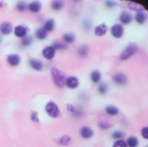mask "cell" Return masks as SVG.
Instances as JSON below:
<instances>
[{"instance_id":"6da1fadb","label":"cell","mask_w":148,"mask_h":147,"mask_svg":"<svg viewBox=\"0 0 148 147\" xmlns=\"http://www.w3.org/2000/svg\"><path fill=\"white\" fill-rule=\"evenodd\" d=\"M50 71H51V76H52L55 85L60 88L64 87L66 78H65V76L63 75V73L60 70H58L57 68H55V67H53Z\"/></svg>"},{"instance_id":"7a4b0ae2","label":"cell","mask_w":148,"mask_h":147,"mask_svg":"<svg viewBox=\"0 0 148 147\" xmlns=\"http://www.w3.org/2000/svg\"><path fill=\"white\" fill-rule=\"evenodd\" d=\"M137 51H138L137 45L134 44H130L127 45V46L123 50V51L121 53V55H120V59H121V60H123V61L127 60V59H129L133 55H134V54L137 52Z\"/></svg>"},{"instance_id":"3957f363","label":"cell","mask_w":148,"mask_h":147,"mask_svg":"<svg viewBox=\"0 0 148 147\" xmlns=\"http://www.w3.org/2000/svg\"><path fill=\"white\" fill-rule=\"evenodd\" d=\"M45 111L47 114L51 118H57L60 115V110L57 105L52 101L49 102L45 106Z\"/></svg>"},{"instance_id":"277c9868","label":"cell","mask_w":148,"mask_h":147,"mask_svg":"<svg viewBox=\"0 0 148 147\" xmlns=\"http://www.w3.org/2000/svg\"><path fill=\"white\" fill-rule=\"evenodd\" d=\"M111 34L115 38H120L124 33V29L121 24H114L111 27Z\"/></svg>"},{"instance_id":"5b68a950","label":"cell","mask_w":148,"mask_h":147,"mask_svg":"<svg viewBox=\"0 0 148 147\" xmlns=\"http://www.w3.org/2000/svg\"><path fill=\"white\" fill-rule=\"evenodd\" d=\"M113 81L119 85H124L127 83V78L125 74L119 72L113 76Z\"/></svg>"},{"instance_id":"8992f818","label":"cell","mask_w":148,"mask_h":147,"mask_svg":"<svg viewBox=\"0 0 148 147\" xmlns=\"http://www.w3.org/2000/svg\"><path fill=\"white\" fill-rule=\"evenodd\" d=\"M43 58L47 60H51L54 58L55 55H56V50L52 47V46H47L42 50V52Z\"/></svg>"},{"instance_id":"52a82bcc","label":"cell","mask_w":148,"mask_h":147,"mask_svg":"<svg viewBox=\"0 0 148 147\" xmlns=\"http://www.w3.org/2000/svg\"><path fill=\"white\" fill-rule=\"evenodd\" d=\"M13 31L12 24L10 22H3L0 24V32L3 35H9Z\"/></svg>"},{"instance_id":"ba28073f","label":"cell","mask_w":148,"mask_h":147,"mask_svg":"<svg viewBox=\"0 0 148 147\" xmlns=\"http://www.w3.org/2000/svg\"><path fill=\"white\" fill-rule=\"evenodd\" d=\"M21 58L18 54H10L7 57V62L10 66H17L20 64Z\"/></svg>"},{"instance_id":"9c48e42d","label":"cell","mask_w":148,"mask_h":147,"mask_svg":"<svg viewBox=\"0 0 148 147\" xmlns=\"http://www.w3.org/2000/svg\"><path fill=\"white\" fill-rule=\"evenodd\" d=\"M27 32H28V29H27V27H25L23 25H17L14 29V33L17 37L23 38V37H25L27 35Z\"/></svg>"},{"instance_id":"30bf717a","label":"cell","mask_w":148,"mask_h":147,"mask_svg":"<svg viewBox=\"0 0 148 147\" xmlns=\"http://www.w3.org/2000/svg\"><path fill=\"white\" fill-rule=\"evenodd\" d=\"M29 64L33 70L37 71H41L43 69V64L38 59H34V58L29 59Z\"/></svg>"},{"instance_id":"8fae6325","label":"cell","mask_w":148,"mask_h":147,"mask_svg":"<svg viewBox=\"0 0 148 147\" xmlns=\"http://www.w3.org/2000/svg\"><path fill=\"white\" fill-rule=\"evenodd\" d=\"M65 85L70 89H75L79 85V80L76 77H69L66 78Z\"/></svg>"},{"instance_id":"7c38bea8","label":"cell","mask_w":148,"mask_h":147,"mask_svg":"<svg viewBox=\"0 0 148 147\" xmlns=\"http://www.w3.org/2000/svg\"><path fill=\"white\" fill-rule=\"evenodd\" d=\"M80 135H81L82 138H83L85 139H88L93 137L94 132H93V130L91 128H89L88 126H83L80 130Z\"/></svg>"},{"instance_id":"4fadbf2b","label":"cell","mask_w":148,"mask_h":147,"mask_svg":"<svg viewBox=\"0 0 148 147\" xmlns=\"http://www.w3.org/2000/svg\"><path fill=\"white\" fill-rule=\"evenodd\" d=\"M107 31H108V26L105 24H99V25H97L95 28V34L97 37H102V36H104L107 33Z\"/></svg>"},{"instance_id":"5bb4252c","label":"cell","mask_w":148,"mask_h":147,"mask_svg":"<svg viewBox=\"0 0 148 147\" xmlns=\"http://www.w3.org/2000/svg\"><path fill=\"white\" fill-rule=\"evenodd\" d=\"M133 20V17H132V15L127 11H124L122 12L121 15H120V21L121 23L124 24H128L132 22Z\"/></svg>"},{"instance_id":"9a60e30c","label":"cell","mask_w":148,"mask_h":147,"mask_svg":"<svg viewBox=\"0 0 148 147\" xmlns=\"http://www.w3.org/2000/svg\"><path fill=\"white\" fill-rule=\"evenodd\" d=\"M147 14H146L145 12H143V11L137 12L136 15H135V20H136V22H137L138 24H145L146 21H147Z\"/></svg>"},{"instance_id":"2e32d148","label":"cell","mask_w":148,"mask_h":147,"mask_svg":"<svg viewBox=\"0 0 148 147\" xmlns=\"http://www.w3.org/2000/svg\"><path fill=\"white\" fill-rule=\"evenodd\" d=\"M35 36L39 40H44L48 37V33L43 30V28H39L35 31Z\"/></svg>"},{"instance_id":"e0dca14e","label":"cell","mask_w":148,"mask_h":147,"mask_svg":"<svg viewBox=\"0 0 148 147\" xmlns=\"http://www.w3.org/2000/svg\"><path fill=\"white\" fill-rule=\"evenodd\" d=\"M42 5L39 2H32L29 4V10L33 13H37L41 10Z\"/></svg>"},{"instance_id":"ac0fdd59","label":"cell","mask_w":148,"mask_h":147,"mask_svg":"<svg viewBox=\"0 0 148 147\" xmlns=\"http://www.w3.org/2000/svg\"><path fill=\"white\" fill-rule=\"evenodd\" d=\"M55 29V20L54 19H48L44 25H43V30L48 32V31H53Z\"/></svg>"},{"instance_id":"d6986e66","label":"cell","mask_w":148,"mask_h":147,"mask_svg":"<svg viewBox=\"0 0 148 147\" xmlns=\"http://www.w3.org/2000/svg\"><path fill=\"white\" fill-rule=\"evenodd\" d=\"M90 79L93 83H99L101 79V73L99 71H93L90 74Z\"/></svg>"},{"instance_id":"ffe728a7","label":"cell","mask_w":148,"mask_h":147,"mask_svg":"<svg viewBox=\"0 0 148 147\" xmlns=\"http://www.w3.org/2000/svg\"><path fill=\"white\" fill-rule=\"evenodd\" d=\"M105 112L110 116H116L119 114V109L113 105H108L105 108Z\"/></svg>"},{"instance_id":"44dd1931","label":"cell","mask_w":148,"mask_h":147,"mask_svg":"<svg viewBox=\"0 0 148 147\" xmlns=\"http://www.w3.org/2000/svg\"><path fill=\"white\" fill-rule=\"evenodd\" d=\"M126 144H127V146L128 147H137L139 145V140L136 137H129Z\"/></svg>"},{"instance_id":"7402d4cb","label":"cell","mask_w":148,"mask_h":147,"mask_svg":"<svg viewBox=\"0 0 148 147\" xmlns=\"http://www.w3.org/2000/svg\"><path fill=\"white\" fill-rule=\"evenodd\" d=\"M62 39L67 44H72L75 40V36L73 33H66L62 36Z\"/></svg>"},{"instance_id":"603a6c76","label":"cell","mask_w":148,"mask_h":147,"mask_svg":"<svg viewBox=\"0 0 148 147\" xmlns=\"http://www.w3.org/2000/svg\"><path fill=\"white\" fill-rule=\"evenodd\" d=\"M32 43V37L30 36H28L26 35L25 37H23L21 40V44L24 47H27V46H29Z\"/></svg>"},{"instance_id":"cb8c5ba5","label":"cell","mask_w":148,"mask_h":147,"mask_svg":"<svg viewBox=\"0 0 148 147\" xmlns=\"http://www.w3.org/2000/svg\"><path fill=\"white\" fill-rule=\"evenodd\" d=\"M128 6H129V8H130L131 10H137L138 12L142 11V10H143V7H142V6H140V4H138L136 2H130V3H129V4H128Z\"/></svg>"},{"instance_id":"d4e9b609","label":"cell","mask_w":148,"mask_h":147,"mask_svg":"<svg viewBox=\"0 0 148 147\" xmlns=\"http://www.w3.org/2000/svg\"><path fill=\"white\" fill-rule=\"evenodd\" d=\"M51 7L55 10H60L63 7V3L62 1H53L51 3Z\"/></svg>"},{"instance_id":"484cf974","label":"cell","mask_w":148,"mask_h":147,"mask_svg":"<svg viewBox=\"0 0 148 147\" xmlns=\"http://www.w3.org/2000/svg\"><path fill=\"white\" fill-rule=\"evenodd\" d=\"M78 53L82 57H85L88 53V47L87 45H82L78 49Z\"/></svg>"},{"instance_id":"4316f807","label":"cell","mask_w":148,"mask_h":147,"mask_svg":"<svg viewBox=\"0 0 148 147\" xmlns=\"http://www.w3.org/2000/svg\"><path fill=\"white\" fill-rule=\"evenodd\" d=\"M52 47L56 51V50H63V49H66L67 47H66V45L64 44H62V43H61V42H58V41H55L54 42V44H53V45H52Z\"/></svg>"},{"instance_id":"83f0119b","label":"cell","mask_w":148,"mask_h":147,"mask_svg":"<svg viewBox=\"0 0 148 147\" xmlns=\"http://www.w3.org/2000/svg\"><path fill=\"white\" fill-rule=\"evenodd\" d=\"M98 92L101 94H105L108 92V85L106 84H101L98 86Z\"/></svg>"},{"instance_id":"f1b7e54d","label":"cell","mask_w":148,"mask_h":147,"mask_svg":"<svg viewBox=\"0 0 148 147\" xmlns=\"http://www.w3.org/2000/svg\"><path fill=\"white\" fill-rule=\"evenodd\" d=\"M112 137H113V139H117V140H119V139H122V138L124 137V133H123L122 132H120V131H116V132H114L113 133Z\"/></svg>"},{"instance_id":"f546056e","label":"cell","mask_w":148,"mask_h":147,"mask_svg":"<svg viewBox=\"0 0 148 147\" xmlns=\"http://www.w3.org/2000/svg\"><path fill=\"white\" fill-rule=\"evenodd\" d=\"M70 138L69 137V136H67V135H65V136H63L61 139H60V144L61 145H62V146H67V145H69V143L70 142Z\"/></svg>"},{"instance_id":"4dcf8cb0","label":"cell","mask_w":148,"mask_h":147,"mask_svg":"<svg viewBox=\"0 0 148 147\" xmlns=\"http://www.w3.org/2000/svg\"><path fill=\"white\" fill-rule=\"evenodd\" d=\"M113 147H127V144H126V142L124 141V140H122V139H119V140H117V141H115L114 143V146Z\"/></svg>"},{"instance_id":"1f68e13d","label":"cell","mask_w":148,"mask_h":147,"mask_svg":"<svg viewBox=\"0 0 148 147\" xmlns=\"http://www.w3.org/2000/svg\"><path fill=\"white\" fill-rule=\"evenodd\" d=\"M25 9H26V4L23 2H19L16 4V10L18 11H24Z\"/></svg>"},{"instance_id":"d6a6232c","label":"cell","mask_w":148,"mask_h":147,"mask_svg":"<svg viewBox=\"0 0 148 147\" xmlns=\"http://www.w3.org/2000/svg\"><path fill=\"white\" fill-rule=\"evenodd\" d=\"M30 119H32V121H34V122H36V123H38V122H39V118H38L37 112H33L30 114Z\"/></svg>"},{"instance_id":"836d02e7","label":"cell","mask_w":148,"mask_h":147,"mask_svg":"<svg viewBox=\"0 0 148 147\" xmlns=\"http://www.w3.org/2000/svg\"><path fill=\"white\" fill-rule=\"evenodd\" d=\"M141 135L145 139H148V127H144L141 130Z\"/></svg>"},{"instance_id":"e575fe53","label":"cell","mask_w":148,"mask_h":147,"mask_svg":"<svg viewBox=\"0 0 148 147\" xmlns=\"http://www.w3.org/2000/svg\"><path fill=\"white\" fill-rule=\"evenodd\" d=\"M68 110L70 112H72V113H75L76 112V109H75V107L74 106V105H68Z\"/></svg>"},{"instance_id":"d590c367","label":"cell","mask_w":148,"mask_h":147,"mask_svg":"<svg viewBox=\"0 0 148 147\" xmlns=\"http://www.w3.org/2000/svg\"><path fill=\"white\" fill-rule=\"evenodd\" d=\"M99 126H100L101 128H103V129H108V128L110 127V126H109L108 123H105V122H101V123L99 124Z\"/></svg>"},{"instance_id":"8d00e7d4","label":"cell","mask_w":148,"mask_h":147,"mask_svg":"<svg viewBox=\"0 0 148 147\" xmlns=\"http://www.w3.org/2000/svg\"><path fill=\"white\" fill-rule=\"evenodd\" d=\"M114 4H115V3H114V2H113V1H107V2H106V5L108 6V7H113Z\"/></svg>"},{"instance_id":"74e56055","label":"cell","mask_w":148,"mask_h":147,"mask_svg":"<svg viewBox=\"0 0 148 147\" xmlns=\"http://www.w3.org/2000/svg\"><path fill=\"white\" fill-rule=\"evenodd\" d=\"M1 41H2V38H1V37H0V43H1Z\"/></svg>"}]
</instances>
